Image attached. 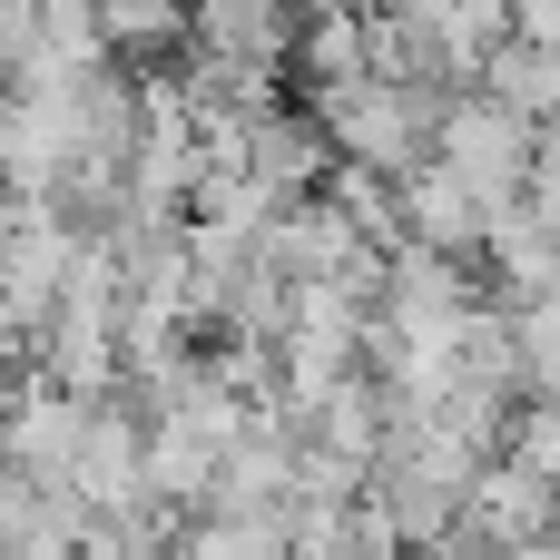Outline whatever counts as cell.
I'll list each match as a JSON object with an SVG mask.
<instances>
[{"label":"cell","instance_id":"cell-1","mask_svg":"<svg viewBox=\"0 0 560 560\" xmlns=\"http://www.w3.org/2000/svg\"><path fill=\"white\" fill-rule=\"evenodd\" d=\"M472 98L512 108L522 128H560V49H522V39H502V49L472 69Z\"/></svg>","mask_w":560,"mask_h":560}]
</instances>
